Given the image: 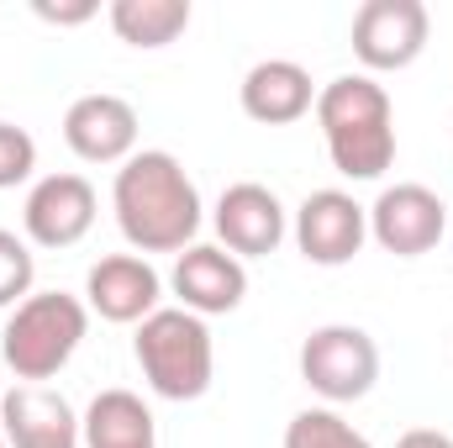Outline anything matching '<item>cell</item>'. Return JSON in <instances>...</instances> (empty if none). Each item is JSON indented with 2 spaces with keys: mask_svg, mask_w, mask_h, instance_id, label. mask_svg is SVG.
I'll use <instances>...</instances> for the list:
<instances>
[{
  "mask_svg": "<svg viewBox=\"0 0 453 448\" xmlns=\"http://www.w3.org/2000/svg\"><path fill=\"white\" fill-rule=\"evenodd\" d=\"M111 206L121 237L142 259L148 253H185L206 222L201 190L169 148H142L116 169Z\"/></svg>",
  "mask_w": 453,
  "mask_h": 448,
  "instance_id": "obj_1",
  "label": "cell"
},
{
  "mask_svg": "<svg viewBox=\"0 0 453 448\" xmlns=\"http://www.w3.org/2000/svg\"><path fill=\"white\" fill-rule=\"evenodd\" d=\"M317 127L342 180H380L395 164V106L374 74H338L322 85Z\"/></svg>",
  "mask_w": 453,
  "mask_h": 448,
  "instance_id": "obj_2",
  "label": "cell"
},
{
  "mask_svg": "<svg viewBox=\"0 0 453 448\" xmlns=\"http://www.w3.org/2000/svg\"><path fill=\"white\" fill-rule=\"evenodd\" d=\"M132 353H137L148 390L164 401H201L211 390V375H217L211 328H206V317H196L185 306H158L148 322H137Z\"/></svg>",
  "mask_w": 453,
  "mask_h": 448,
  "instance_id": "obj_3",
  "label": "cell"
},
{
  "mask_svg": "<svg viewBox=\"0 0 453 448\" xmlns=\"http://www.w3.org/2000/svg\"><path fill=\"white\" fill-rule=\"evenodd\" d=\"M85 333H90V306L80 296H69V290H32L5 317L0 359L11 364V375L21 385H42L74 359Z\"/></svg>",
  "mask_w": 453,
  "mask_h": 448,
  "instance_id": "obj_4",
  "label": "cell"
},
{
  "mask_svg": "<svg viewBox=\"0 0 453 448\" xmlns=\"http://www.w3.org/2000/svg\"><path fill=\"white\" fill-rule=\"evenodd\" d=\"M301 380L327 406L364 401L374 390V380H380V348L353 322H327V328H317L301 343Z\"/></svg>",
  "mask_w": 453,
  "mask_h": 448,
  "instance_id": "obj_5",
  "label": "cell"
},
{
  "mask_svg": "<svg viewBox=\"0 0 453 448\" xmlns=\"http://www.w3.org/2000/svg\"><path fill=\"white\" fill-rule=\"evenodd\" d=\"M433 37V16L422 0H364L353 11V53L369 74L411 69Z\"/></svg>",
  "mask_w": 453,
  "mask_h": 448,
  "instance_id": "obj_6",
  "label": "cell"
},
{
  "mask_svg": "<svg viewBox=\"0 0 453 448\" xmlns=\"http://www.w3.org/2000/svg\"><path fill=\"white\" fill-rule=\"evenodd\" d=\"M449 232V206L438 201V190L417 185V180H401V185H385L369 206V237L395 253V259H422L443 243Z\"/></svg>",
  "mask_w": 453,
  "mask_h": 448,
  "instance_id": "obj_7",
  "label": "cell"
},
{
  "mask_svg": "<svg viewBox=\"0 0 453 448\" xmlns=\"http://www.w3.org/2000/svg\"><path fill=\"white\" fill-rule=\"evenodd\" d=\"M296 248L322 264V269H338L353 264L358 248L369 243V206H358L348 190H311L301 206H296Z\"/></svg>",
  "mask_w": 453,
  "mask_h": 448,
  "instance_id": "obj_8",
  "label": "cell"
},
{
  "mask_svg": "<svg viewBox=\"0 0 453 448\" xmlns=\"http://www.w3.org/2000/svg\"><path fill=\"white\" fill-rule=\"evenodd\" d=\"M211 227H217V243H222L232 259H269L285 232H290V217L280 206V196L258 180H237L226 185L217 212H211Z\"/></svg>",
  "mask_w": 453,
  "mask_h": 448,
  "instance_id": "obj_9",
  "label": "cell"
},
{
  "mask_svg": "<svg viewBox=\"0 0 453 448\" xmlns=\"http://www.w3.org/2000/svg\"><path fill=\"white\" fill-rule=\"evenodd\" d=\"M101 212V196L85 174H42L32 190H27V206H21V227L37 248H74Z\"/></svg>",
  "mask_w": 453,
  "mask_h": 448,
  "instance_id": "obj_10",
  "label": "cell"
},
{
  "mask_svg": "<svg viewBox=\"0 0 453 448\" xmlns=\"http://www.w3.org/2000/svg\"><path fill=\"white\" fill-rule=\"evenodd\" d=\"M169 290L196 317H226L248 296V269H242V259L226 253L222 243H190L185 253H174Z\"/></svg>",
  "mask_w": 453,
  "mask_h": 448,
  "instance_id": "obj_11",
  "label": "cell"
},
{
  "mask_svg": "<svg viewBox=\"0 0 453 448\" xmlns=\"http://www.w3.org/2000/svg\"><path fill=\"white\" fill-rule=\"evenodd\" d=\"M158 296H164V280L142 253H106L85 274V306L116 328L148 322L158 312Z\"/></svg>",
  "mask_w": 453,
  "mask_h": 448,
  "instance_id": "obj_12",
  "label": "cell"
},
{
  "mask_svg": "<svg viewBox=\"0 0 453 448\" xmlns=\"http://www.w3.org/2000/svg\"><path fill=\"white\" fill-rule=\"evenodd\" d=\"M0 433L11 448H85L80 412L48 385H11L0 396Z\"/></svg>",
  "mask_w": 453,
  "mask_h": 448,
  "instance_id": "obj_13",
  "label": "cell"
},
{
  "mask_svg": "<svg viewBox=\"0 0 453 448\" xmlns=\"http://www.w3.org/2000/svg\"><path fill=\"white\" fill-rule=\"evenodd\" d=\"M64 143L85 164H127L137 153V106L111 90H90L64 112Z\"/></svg>",
  "mask_w": 453,
  "mask_h": 448,
  "instance_id": "obj_14",
  "label": "cell"
},
{
  "mask_svg": "<svg viewBox=\"0 0 453 448\" xmlns=\"http://www.w3.org/2000/svg\"><path fill=\"white\" fill-rule=\"evenodd\" d=\"M242 112L253 116L258 127H290L306 112H317V85H311V69L296 64V58H264L242 74V90H237Z\"/></svg>",
  "mask_w": 453,
  "mask_h": 448,
  "instance_id": "obj_15",
  "label": "cell"
},
{
  "mask_svg": "<svg viewBox=\"0 0 453 448\" xmlns=\"http://www.w3.org/2000/svg\"><path fill=\"white\" fill-rule=\"evenodd\" d=\"M85 448H158V428H153V412L137 390H101L90 406H85Z\"/></svg>",
  "mask_w": 453,
  "mask_h": 448,
  "instance_id": "obj_16",
  "label": "cell"
},
{
  "mask_svg": "<svg viewBox=\"0 0 453 448\" xmlns=\"http://www.w3.org/2000/svg\"><path fill=\"white\" fill-rule=\"evenodd\" d=\"M111 32L127 48H169L190 27V0H111Z\"/></svg>",
  "mask_w": 453,
  "mask_h": 448,
  "instance_id": "obj_17",
  "label": "cell"
},
{
  "mask_svg": "<svg viewBox=\"0 0 453 448\" xmlns=\"http://www.w3.org/2000/svg\"><path fill=\"white\" fill-rule=\"evenodd\" d=\"M285 448H374V444L342 412H333V406H306V412L290 417Z\"/></svg>",
  "mask_w": 453,
  "mask_h": 448,
  "instance_id": "obj_18",
  "label": "cell"
},
{
  "mask_svg": "<svg viewBox=\"0 0 453 448\" xmlns=\"http://www.w3.org/2000/svg\"><path fill=\"white\" fill-rule=\"evenodd\" d=\"M32 280H37V259H32L27 237L0 227V312H16L32 296Z\"/></svg>",
  "mask_w": 453,
  "mask_h": 448,
  "instance_id": "obj_19",
  "label": "cell"
},
{
  "mask_svg": "<svg viewBox=\"0 0 453 448\" xmlns=\"http://www.w3.org/2000/svg\"><path fill=\"white\" fill-rule=\"evenodd\" d=\"M32 169H37V143H32V132L16 127V121H0V190L27 185Z\"/></svg>",
  "mask_w": 453,
  "mask_h": 448,
  "instance_id": "obj_20",
  "label": "cell"
},
{
  "mask_svg": "<svg viewBox=\"0 0 453 448\" xmlns=\"http://www.w3.org/2000/svg\"><path fill=\"white\" fill-rule=\"evenodd\" d=\"M32 11H37L42 21H53V27H80V21H90L101 5H96V0H80V5H48V0H37Z\"/></svg>",
  "mask_w": 453,
  "mask_h": 448,
  "instance_id": "obj_21",
  "label": "cell"
},
{
  "mask_svg": "<svg viewBox=\"0 0 453 448\" xmlns=\"http://www.w3.org/2000/svg\"><path fill=\"white\" fill-rule=\"evenodd\" d=\"M395 448H453L449 433H438V428H411V433H401Z\"/></svg>",
  "mask_w": 453,
  "mask_h": 448,
  "instance_id": "obj_22",
  "label": "cell"
},
{
  "mask_svg": "<svg viewBox=\"0 0 453 448\" xmlns=\"http://www.w3.org/2000/svg\"><path fill=\"white\" fill-rule=\"evenodd\" d=\"M0 448H11V444H5V433H0Z\"/></svg>",
  "mask_w": 453,
  "mask_h": 448,
  "instance_id": "obj_23",
  "label": "cell"
}]
</instances>
